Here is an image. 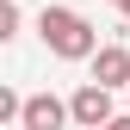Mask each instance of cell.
<instances>
[{
  "instance_id": "cell-1",
  "label": "cell",
  "mask_w": 130,
  "mask_h": 130,
  "mask_svg": "<svg viewBox=\"0 0 130 130\" xmlns=\"http://www.w3.org/2000/svg\"><path fill=\"white\" fill-rule=\"evenodd\" d=\"M37 37L62 62H93V50H99V31L80 19V12H68V6H43L37 12Z\"/></svg>"
},
{
  "instance_id": "cell-2",
  "label": "cell",
  "mask_w": 130,
  "mask_h": 130,
  "mask_svg": "<svg viewBox=\"0 0 130 130\" xmlns=\"http://www.w3.org/2000/svg\"><path fill=\"white\" fill-rule=\"evenodd\" d=\"M68 118H74L80 130H105L111 118H118V111H111V93H105V87H93V80H87V87H80L74 99H68Z\"/></svg>"
},
{
  "instance_id": "cell-3",
  "label": "cell",
  "mask_w": 130,
  "mask_h": 130,
  "mask_svg": "<svg viewBox=\"0 0 130 130\" xmlns=\"http://www.w3.org/2000/svg\"><path fill=\"white\" fill-rule=\"evenodd\" d=\"M93 87H105V93L130 87V50L124 43H99L93 50Z\"/></svg>"
},
{
  "instance_id": "cell-4",
  "label": "cell",
  "mask_w": 130,
  "mask_h": 130,
  "mask_svg": "<svg viewBox=\"0 0 130 130\" xmlns=\"http://www.w3.org/2000/svg\"><path fill=\"white\" fill-rule=\"evenodd\" d=\"M19 124L25 130H62L68 124V99H56V93H31L19 105Z\"/></svg>"
},
{
  "instance_id": "cell-5",
  "label": "cell",
  "mask_w": 130,
  "mask_h": 130,
  "mask_svg": "<svg viewBox=\"0 0 130 130\" xmlns=\"http://www.w3.org/2000/svg\"><path fill=\"white\" fill-rule=\"evenodd\" d=\"M12 31H19V6L0 0V43H12Z\"/></svg>"
},
{
  "instance_id": "cell-6",
  "label": "cell",
  "mask_w": 130,
  "mask_h": 130,
  "mask_svg": "<svg viewBox=\"0 0 130 130\" xmlns=\"http://www.w3.org/2000/svg\"><path fill=\"white\" fill-rule=\"evenodd\" d=\"M19 105H25L19 93H12V87H0V124H6V118H19Z\"/></svg>"
},
{
  "instance_id": "cell-7",
  "label": "cell",
  "mask_w": 130,
  "mask_h": 130,
  "mask_svg": "<svg viewBox=\"0 0 130 130\" xmlns=\"http://www.w3.org/2000/svg\"><path fill=\"white\" fill-rule=\"evenodd\" d=\"M105 130H130V118H111V124H105Z\"/></svg>"
},
{
  "instance_id": "cell-8",
  "label": "cell",
  "mask_w": 130,
  "mask_h": 130,
  "mask_svg": "<svg viewBox=\"0 0 130 130\" xmlns=\"http://www.w3.org/2000/svg\"><path fill=\"white\" fill-rule=\"evenodd\" d=\"M118 6H124V19H130V0H118Z\"/></svg>"
}]
</instances>
